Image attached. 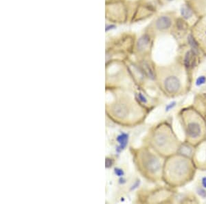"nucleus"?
Instances as JSON below:
<instances>
[{
	"mask_svg": "<svg viewBox=\"0 0 206 204\" xmlns=\"http://www.w3.org/2000/svg\"><path fill=\"white\" fill-rule=\"evenodd\" d=\"M192 164L182 157H174L169 161L166 166V174L170 180L174 182L184 181L191 173Z\"/></svg>",
	"mask_w": 206,
	"mask_h": 204,
	"instance_id": "1",
	"label": "nucleus"
},
{
	"mask_svg": "<svg viewBox=\"0 0 206 204\" xmlns=\"http://www.w3.org/2000/svg\"><path fill=\"white\" fill-rule=\"evenodd\" d=\"M154 143L156 147L166 155L176 151L177 139L168 127H163L154 134Z\"/></svg>",
	"mask_w": 206,
	"mask_h": 204,
	"instance_id": "2",
	"label": "nucleus"
},
{
	"mask_svg": "<svg viewBox=\"0 0 206 204\" xmlns=\"http://www.w3.org/2000/svg\"><path fill=\"white\" fill-rule=\"evenodd\" d=\"M186 132L188 138L194 140H197L204 135V126L198 116L194 115L189 117L186 121Z\"/></svg>",
	"mask_w": 206,
	"mask_h": 204,
	"instance_id": "3",
	"label": "nucleus"
},
{
	"mask_svg": "<svg viewBox=\"0 0 206 204\" xmlns=\"http://www.w3.org/2000/svg\"><path fill=\"white\" fill-rule=\"evenodd\" d=\"M163 87L167 93L176 94L179 92L181 88V83L176 75L169 74L163 81Z\"/></svg>",
	"mask_w": 206,
	"mask_h": 204,
	"instance_id": "4",
	"label": "nucleus"
},
{
	"mask_svg": "<svg viewBox=\"0 0 206 204\" xmlns=\"http://www.w3.org/2000/svg\"><path fill=\"white\" fill-rule=\"evenodd\" d=\"M144 167L152 174H157L161 170V163L159 160L151 153H145L144 155Z\"/></svg>",
	"mask_w": 206,
	"mask_h": 204,
	"instance_id": "5",
	"label": "nucleus"
},
{
	"mask_svg": "<svg viewBox=\"0 0 206 204\" xmlns=\"http://www.w3.org/2000/svg\"><path fill=\"white\" fill-rule=\"evenodd\" d=\"M173 24L172 17L168 15H163L159 16L154 22V28L159 32L168 31L171 29Z\"/></svg>",
	"mask_w": 206,
	"mask_h": 204,
	"instance_id": "6",
	"label": "nucleus"
},
{
	"mask_svg": "<svg viewBox=\"0 0 206 204\" xmlns=\"http://www.w3.org/2000/svg\"><path fill=\"white\" fill-rule=\"evenodd\" d=\"M194 37L203 50L206 52V23H201L195 27Z\"/></svg>",
	"mask_w": 206,
	"mask_h": 204,
	"instance_id": "7",
	"label": "nucleus"
},
{
	"mask_svg": "<svg viewBox=\"0 0 206 204\" xmlns=\"http://www.w3.org/2000/svg\"><path fill=\"white\" fill-rule=\"evenodd\" d=\"M113 112L114 115L117 118L124 119L129 115V108L126 105L123 103H117L113 107Z\"/></svg>",
	"mask_w": 206,
	"mask_h": 204,
	"instance_id": "8",
	"label": "nucleus"
},
{
	"mask_svg": "<svg viewBox=\"0 0 206 204\" xmlns=\"http://www.w3.org/2000/svg\"><path fill=\"white\" fill-rule=\"evenodd\" d=\"M196 52L193 50L187 51L184 57V65L187 68H191L196 62Z\"/></svg>",
	"mask_w": 206,
	"mask_h": 204,
	"instance_id": "9",
	"label": "nucleus"
},
{
	"mask_svg": "<svg viewBox=\"0 0 206 204\" xmlns=\"http://www.w3.org/2000/svg\"><path fill=\"white\" fill-rule=\"evenodd\" d=\"M150 44V37L148 35H142L138 39L137 44V48L140 52H143L146 50L149 47Z\"/></svg>",
	"mask_w": 206,
	"mask_h": 204,
	"instance_id": "10",
	"label": "nucleus"
},
{
	"mask_svg": "<svg viewBox=\"0 0 206 204\" xmlns=\"http://www.w3.org/2000/svg\"><path fill=\"white\" fill-rule=\"evenodd\" d=\"M142 68L144 72H145V74H146L148 77L150 78L151 79H153L154 78V73L153 72V69L148 63L144 62L142 63Z\"/></svg>",
	"mask_w": 206,
	"mask_h": 204,
	"instance_id": "11",
	"label": "nucleus"
},
{
	"mask_svg": "<svg viewBox=\"0 0 206 204\" xmlns=\"http://www.w3.org/2000/svg\"><path fill=\"white\" fill-rule=\"evenodd\" d=\"M181 15H182L184 19H189L192 16V11L189 6H183L181 8Z\"/></svg>",
	"mask_w": 206,
	"mask_h": 204,
	"instance_id": "12",
	"label": "nucleus"
},
{
	"mask_svg": "<svg viewBox=\"0 0 206 204\" xmlns=\"http://www.w3.org/2000/svg\"><path fill=\"white\" fill-rule=\"evenodd\" d=\"M127 140H128V135L125 133H123L120 136H118L117 141L120 142L121 149H122L125 147V146L126 145L127 143Z\"/></svg>",
	"mask_w": 206,
	"mask_h": 204,
	"instance_id": "13",
	"label": "nucleus"
},
{
	"mask_svg": "<svg viewBox=\"0 0 206 204\" xmlns=\"http://www.w3.org/2000/svg\"><path fill=\"white\" fill-rule=\"evenodd\" d=\"M205 81H206V78L205 77H199L197 81H196V85H201L203 84H204L205 83Z\"/></svg>",
	"mask_w": 206,
	"mask_h": 204,
	"instance_id": "14",
	"label": "nucleus"
},
{
	"mask_svg": "<svg viewBox=\"0 0 206 204\" xmlns=\"http://www.w3.org/2000/svg\"><path fill=\"white\" fill-rule=\"evenodd\" d=\"M199 194H200V195L202 196V197H206V192L204 190H203V189H200L199 190Z\"/></svg>",
	"mask_w": 206,
	"mask_h": 204,
	"instance_id": "15",
	"label": "nucleus"
},
{
	"mask_svg": "<svg viewBox=\"0 0 206 204\" xmlns=\"http://www.w3.org/2000/svg\"><path fill=\"white\" fill-rule=\"evenodd\" d=\"M116 173L118 176H122L123 175V171L122 170L116 169Z\"/></svg>",
	"mask_w": 206,
	"mask_h": 204,
	"instance_id": "16",
	"label": "nucleus"
},
{
	"mask_svg": "<svg viewBox=\"0 0 206 204\" xmlns=\"http://www.w3.org/2000/svg\"><path fill=\"white\" fill-rule=\"evenodd\" d=\"M139 98L140 99V100H141L142 102H146V98H145L143 96H142L141 94H139Z\"/></svg>",
	"mask_w": 206,
	"mask_h": 204,
	"instance_id": "17",
	"label": "nucleus"
},
{
	"mask_svg": "<svg viewBox=\"0 0 206 204\" xmlns=\"http://www.w3.org/2000/svg\"><path fill=\"white\" fill-rule=\"evenodd\" d=\"M202 184H203V185H204V188H206V177L203 178Z\"/></svg>",
	"mask_w": 206,
	"mask_h": 204,
	"instance_id": "18",
	"label": "nucleus"
},
{
	"mask_svg": "<svg viewBox=\"0 0 206 204\" xmlns=\"http://www.w3.org/2000/svg\"><path fill=\"white\" fill-rule=\"evenodd\" d=\"M111 164H112L111 161L110 162H109V159H107V161H106V165H107V167H109V166L111 165Z\"/></svg>",
	"mask_w": 206,
	"mask_h": 204,
	"instance_id": "19",
	"label": "nucleus"
},
{
	"mask_svg": "<svg viewBox=\"0 0 206 204\" xmlns=\"http://www.w3.org/2000/svg\"><path fill=\"white\" fill-rule=\"evenodd\" d=\"M113 27H114V26H109L107 27V28H106V30H107H107H109V29L113 28Z\"/></svg>",
	"mask_w": 206,
	"mask_h": 204,
	"instance_id": "20",
	"label": "nucleus"
},
{
	"mask_svg": "<svg viewBox=\"0 0 206 204\" xmlns=\"http://www.w3.org/2000/svg\"><path fill=\"white\" fill-rule=\"evenodd\" d=\"M166 2H171V1H172V0H166Z\"/></svg>",
	"mask_w": 206,
	"mask_h": 204,
	"instance_id": "21",
	"label": "nucleus"
}]
</instances>
